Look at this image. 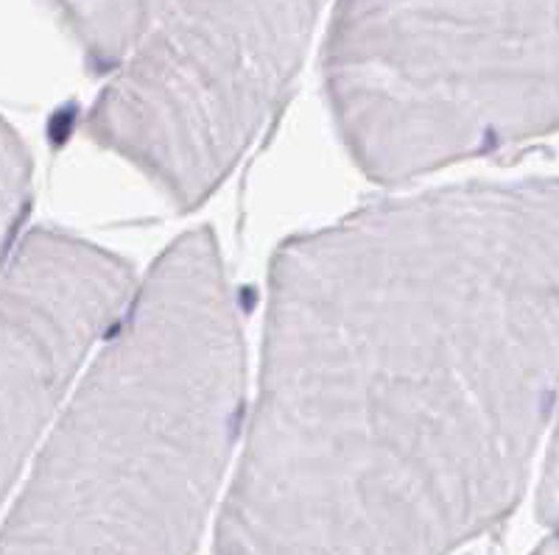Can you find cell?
Returning <instances> with one entry per match:
<instances>
[{
  "label": "cell",
  "instance_id": "obj_3",
  "mask_svg": "<svg viewBox=\"0 0 559 555\" xmlns=\"http://www.w3.org/2000/svg\"><path fill=\"white\" fill-rule=\"evenodd\" d=\"M322 76L378 184L512 152L557 132L559 0H336Z\"/></svg>",
  "mask_w": 559,
  "mask_h": 555
},
{
  "label": "cell",
  "instance_id": "obj_2",
  "mask_svg": "<svg viewBox=\"0 0 559 555\" xmlns=\"http://www.w3.org/2000/svg\"><path fill=\"white\" fill-rule=\"evenodd\" d=\"M247 422L238 291L216 234L174 240L76 379L0 555H193Z\"/></svg>",
  "mask_w": 559,
  "mask_h": 555
},
{
  "label": "cell",
  "instance_id": "obj_9",
  "mask_svg": "<svg viewBox=\"0 0 559 555\" xmlns=\"http://www.w3.org/2000/svg\"><path fill=\"white\" fill-rule=\"evenodd\" d=\"M534 555H559V547H557V539L548 536L546 542L540 544V547L534 550Z\"/></svg>",
  "mask_w": 559,
  "mask_h": 555
},
{
  "label": "cell",
  "instance_id": "obj_6",
  "mask_svg": "<svg viewBox=\"0 0 559 555\" xmlns=\"http://www.w3.org/2000/svg\"><path fill=\"white\" fill-rule=\"evenodd\" d=\"M82 51L93 76H109L148 28L168 0H48Z\"/></svg>",
  "mask_w": 559,
  "mask_h": 555
},
{
  "label": "cell",
  "instance_id": "obj_8",
  "mask_svg": "<svg viewBox=\"0 0 559 555\" xmlns=\"http://www.w3.org/2000/svg\"><path fill=\"white\" fill-rule=\"evenodd\" d=\"M557 447H554V438L546 449V463H543L540 472V488H537V511L546 524H557Z\"/></svg>",
  "mask_w": 559,
  "mask_h": 555
},
{
  "label": "cell",
  "instance_id": "obj_1",
  "mask_svg": "<svg viewBox=\"0 0 559 555\" xmlns=\"http://www.w3.org/2000/svg\"><path fill=\"white\" fill-rule=\"evenodd\" d=\"M557 179L414 190L288 238L218 555H453L554 417Z\"/></svg>",
  "mask_w": 559,
  "mask_h": 555
},
{
  "label": "cell",
  "instance_id": "obj_5",
  "mask_svg": "<svg viewBox=\"0 0 559 555\" xmlns=\"http://www.w3.org/2000/svg\"><path fill=\"white\" fill-rule=\"evenodd\" d=\"M134 285L121 254L79 234L43 227L17 243L0 277V508Z\"/></svg>",
  "mask_w": 559,
  "mask_h": 555
},
{
  "label": "cell",
  "instance_id": "obj_4",
  "mask_svg": "<svg viewBox=\"0 0 559 555\" xmlns=\"http://www.w3.org/2000/svg\"><path fill=\"white\" fill-rule=\"evenodd\" d=\"M331 0H168L82 132L179 213L202 207L283 112Z\"/></svg>",
  "mask_w": 559,
  "mask_h": 555
},
{
  "label": "cell",
  "instance_id": "obj_7",
  "mask_svg": "<svg viewBox=\"0 0 559 555\" xmlns=\"http://www.w3.org/2000/svg\"><path fill=\"white\" fill-rule=\"evenodd\" d=\"M34 162L17 129L0 114V277L23 240V224L32 213Z\"/></svg>",
  "mask_w": 559,
  "mask_h": 555
}]
</instances>
